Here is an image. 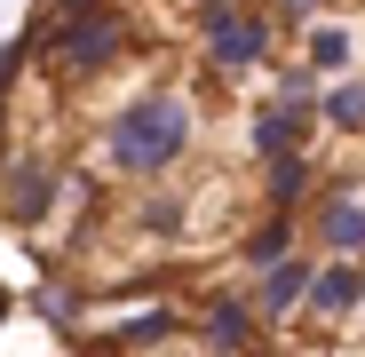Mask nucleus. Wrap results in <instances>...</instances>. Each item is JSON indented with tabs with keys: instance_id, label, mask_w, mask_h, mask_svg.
<instances>
[{
	"instance_id": "obj_7",
	"label": "nucleus",
	"mask_w": 365,
	"mask_h": 357,
	"mask_svg": "<svg viewBox=\"0 0 365 357\" xmlns=\"http://www.w3.org/2000/svg\"><path fill=\"white\" fill-rule=\"evenodd\" d=\"M0 214H9L16 230H40L56 214V159H9V191H0Z\"/></svg>"
},
{
	"instance_id": "obj_15",
	"label": "nucleus",
	"mask_w": 365,
	"mask_h": 357,
	"mask_svg": "<svg viewBox=\"0 0 365 357\" xmlns=\"http://www.w3.org/2000/svg\"><path fill=\"white\" fill-rule=\"evenodd\" d=\"M32 310L56 318V326H72V318H80V294H72V286H32Z\"/></svg>"
},
{
	"instance_id": "obj_5",
	"label": "nucleus",
	"mask_w": 365,
	"mask_h": 357,
	"mask_svg": "<svg viewBox=\"0 0 365 357\" xmlns=\"http://www.w3.org/2000/svg\"><path fill=\"white\" fill-rule=\"evenodd\" d=\"M199 333H207V349H215V357H247V349H255V333H262L255 294H247V286H215V294H207V310H199Z\"/></svg>"
},
{
	"instance_id": "obj_4",
	"label": "nucleus",
	"mask_w": 365,
	"mask_h": 357,
	"mask_svg": "<svg viewBox=\"0 0 365 357\" xmlns=\"http://www.w3.org/2000/svg\"><path fill=\"white\" fill-rule=\"evenodd\" d=\"M302 222H310V247L318 254H357L365 262V191L357 183H326Z\"/></svg>"
},
{
	"instance_id": "obj_2",
	"label": "nucleus",
	"mask_w": 365,
	"mask_h": 357,
	"mask_svg": "<svg viewBox=\"0 0 365 357\" xmlns=\"http://www.w3.org/2000/svg\"><path fill=\"white\" fill-rule=\"evenodd\" d=\"M32 48H40L64 80H96L103 64H119V56H128V16H119L111 0H88V9H56V16L32 32Z\"/></svg>"
},
{
	"instance_id": "obj_12",
	"label": "nucleus",
	"mask_w": 365,
	"mask_h": 357,
	"mask_svg": "<svg viewBox=\"0 0 365 357\" xmlns=\"http://www.w3.org/2000/svg\"><path fill=\"white\" fill-rule=\"evenodd\" d=\"M318 119L334 135H365V72H341L318 88Z\"/></svg>"
},
{
	"instance_id": "obj_3",
	"label": "nucleus",
	"mask_w": 365,
	"mask_h": 357,
	"mask_svg": "<svg viewBox=\"0 0 365 357\" xmlns=\"http://www.w3.org/2000/svg\"><path fill=\"white\" fill-rule=\"evenodd\" d=\"M199 32H207V64L230 72V80L255 72V64H270V48H278V16L255 9V0H207Z\"/></svg>"
},
{
	"instance_id": "obj_13",
	"label": "nucleus",
	"mask_w": 365,
	"mask_h": 357,
	"mask_svg": "<svg viewBox=\"0 0 365 357\" xmlns=\"http://www.w3.org/2000/svg\"><path fill=\"white\" fill-rule=\"evenodd\" d=\"M247 135H255V159H278V151H302V143H310V119H294V111L270 95V103L255 111V128H247Z\"/></svg>"
},
{
	"instance_id": "obj_1",
	"label": "nucleus",
	"mask_w": 365,
	"mask_h": 357,
	"mask_svg": "<svg viewBox=\"0 0 365 357\" xmlns=\"http://www.w3.org/2000/svg\"><path fill=\"white\" fill-rule=\"evenodd\" d=\"M191 135H199L191 95L182 88H143V95H128L103 119V159L128 175V183H159V175L191 151Z\"/></svg>"
},
{
	"instance_id": "obj_10",
	"label": "nucleus",
	"mask_w": 365,
	"mask_h": 357,
	"mask_svg": "<svg viewBox=\"0 0 365 357\" xmlns=\"http://www.w3.org/2000/svg\"><path fill=\"white\" fill-rule=\"evenodd\" d=\"M302 64H310L318 80H341L357 64V32L341 16H310V24H302Z\"/></svg>"
},
{
	"instance_id": "obj_9",
	"label": "nucleus",
	"mask_w": 365,
	"mask_h": 357,
	"mask_svg": "<svg viewBox=\"0 0 365 357\" xmlns=\"http://www.w3.org/2000/svg\"><path fill=\"white\" fill-rule=\"evenodd\" d=\"M310 199H318V159H310V143L262 159V207H294V214H302Z\"/></svg>"
},
{
	"instance_id": "obj_6",
	"label": "nucleus",
	"mask_w": 365,
	"mask_h": 357,
	"mask_svg": "<svg viewBox=\"0 0 365 357\" xmlns=\"http://www.w3.org/2000/svg\"><path fill=\"white\" fill-rule=\"evenodd\" d=\"M310 278H318V254H302V247H294V254H278L270 270H255V286H247V294H255L262 326H278V318H294L302 302H310Z\"/></svg>"
},
{
	"instance_id": "obj_11",
	"label": "nucleus",
	"mask_w": 365,
	"mask_h": 357,
	"mask_svg": "<svg viewBox=\"0 0 365 357\" xmlns=\"http://www.w3.org/2000/svg\"><path fill=\"white\" fill-rule=\"evenodd\" d=\"M294 238H302V214H294V207H262V222L238 238V254H247L255 270H270L278 254H294Z\"/></svg>"
},
{
	"instance_id": "obj_17",
	"label": "nucleus",
	"mask_w": 365,
	"mask_h": 357,
	"mask_svg": "<svg viewBox=\"0 0 365 357\" xmlns=\"http://www.w3.org/2000/svg\"><path fill=\"white\" fill-rule=\"evenodd\" d=\"M318 9H326V0H270V16H286V24H310Z\"/></svg>"
},
{
	"instance_id": "obj_16",
	"label": "nucleus",
	"mask_w": 365,
	"mask_h": 357,
	"mask_svg": "<svg viewBox=\"0 0 365 357\" xmlns=\"http://www.w3.org/2000/svg\"><path fill=\"white\" fill-rule=\"evenodd\" d=\"M175 222H182V199H151V207H143V230L175 238Z\"/></svg>"
},
{
	"instance_id": "obj_14",
	"label": "nucleus",
	"mask_w": 365,
	"mask_h": 357,
	"mask_svg": "<svg viewBox=\"0 0 365 357\" xmlns=\"http://www.w3.org/2000/svg\"><path fill=\"white\" fill-rule=\"evenodd\" d=\"M167 333H175V310H143V318L119 326L111 341H119V349H143V341H167Z\"/></svg>"
},
{
	"instance_id": "obj_8",
	"label": "nucleus",
	"mask_w": 365,
	"mask_h": 357,
	"mask_svg": "<svg viewBox=\"0 0 365 357\" xmlns=\"http://www.w3.org/2000/svg\"><path fill=\"white\" fill-rule=\"evenodd\" d=\"M357 302H365V262H357V254H326L302 310H310L318 326H341V318H357Z\"/></svg>"
}]
</instances>
